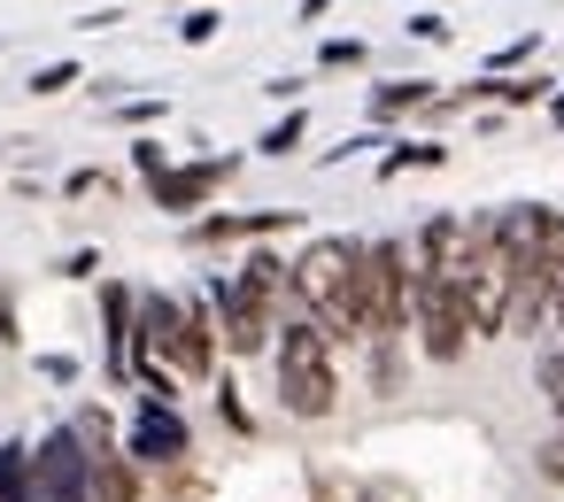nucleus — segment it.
<instances>
[{"mask_svg": "<svg viewBox=\"0 0 564 502\" xmlns=\"http://www.w3.org/2000/svg\"><path fill=\"white\" fill-rule=\"evenodd\" d=\"M271 286H256V279H232V286H217V317H225V340L240 348V356H256V348H271V332H279V317H271Z\"/></svg>", "mask_w": 564, "mask_h": 502, "instance_id": "6", "label": "nucleus"}, {"mask_svg": "<svg viewBox=\"0 0 564 502\" xmlns=\"http://www.w3.org/2000/svg\"><path fill=\"white\" fill-rule=\"evenodd\" d=\"M325 9H333V0H302V24H317Z\"/></svg>", "mask_w": 564, "mask_h": 502, "instance_id": "21", "label": "nucleus"}, {"mask_svg": "<svg viewBox=\"0 0 564 502\" xmlns=\"http://www.w3.org/2000/svg\"><path fill=\"white\" fill-rule=\"evenodd\" d=\"M132 456H140V463H171V456H186V425H178V410L148 402L140 425H132Z\"/></svg>", "mask_w": 564, "mask_h": 502, "instance_id": "8", "label": "nucleus"}, {"mask_svg": "<svg viewBox=\"0 0 564 502\" xmlns=\"http://www.w3.org/2000/svg\"><path fill=\"white\" fill-rule=\"evenodd\" d=\"M132 163H140L148 178H171V163H163V140H140V148H132Z\"/></svg>", "mask_w": 564, "mask_h": 502, "instance_id": "20", "label": "nucleus"}, {"mask_svg": "<svg viewBox=\"0 0 564 502\" xmlns=\"http://www.w3.org/2000/svg\"><path fill=\"white\" fill-rule=\"evenodd\" d=\"M356 302H364V332L371 340H394L417 309V263L402 240H371L356 248Z\"/></svg>", "mask_w": 564, "mask_h": 502, "instance_id": "2", "label": "nucleus"}, {"mask_svg": "<svg viewBox=\"0 0 564 502\" xmlns=\"http://www.w3.org/2000/svg\"><path fill=\"white\" fill-rule=\"evenodd\" d=\"M0 502H47L40 494V471H32V448H0Z\"/></svg>", "mask_w": 564, "mask_h": 502, "instance_id": "12", "label": "nucleus"}, {"mask_svg": "<svg viewBox=\"0 0 564 502\" xmlns=\"http://www.w3.org/2000/svg\"><path fill=\"white\" fill-rule=\"evenodd\" d=\"M32 471H40V494H47V502H94V456H86L78 425L47 433L40 456H32Z\"/></svg>", "mask_w": 564, "mask_h": 502, "instance_id": "5", "label": "nucleus"}, {"mask_svg": "<svg viewBox=\"0 0 564 502\" xmlns=\"http://www.w3.org/2000/svg\"><path fill=\"white\" fill-rule=\"evenodd\" d=\"M101 309H109V371H117V379H132V348H140V325H132V317H140V302H132L124 286H109V294H101Z\"/></svg>", "mask_w": 564, "mask_h": 502, "instance_id": "9", "label": "nucleus"}, {"mask_svg": "<svg viewBox=\"0 0 564 502\" xmlns=\"http://www.w3.org/2000/svg\"><path fill=\"white\" fill-rule=\"evenodd\" d=\"M317 63H325V70H356V63H364V40H325Z\"/></svg>", "mask_w": 564, "mask_h": 502, "instance_id": "17", "label": "nucleus"}, {"mask_svg": "<svg viewBox=\"0 0 564 502\" xmlns=\"http://www.w3.org/2000/svg\"><path fill=\"white\" fill-rule=\"evenodd\" d=\"M556 317H564V302H556Z\"/></svg>", "mask_w": 564, "mask_h": 502, "instance_id": "23", "label": "nucleus"}, {"mask_svg": "<svg viewBox=\"0 0 564 502\" xmlns=\"http://www.w3.org/2000/svg\"><path fill=\"white\" fill-rule=\"evenodd\" d=\"M417 340L433 363H456L464 340H471V309H464V286L448 279H417Z\"/></svg>", "mask_w": 564, "mask_h": 502, "instance_id": "4", "label": "nucleus"}, {"mask_svg": "<svg viewBox=\"0 0 564 502\" xmlns=\"http://www.w3.org/2000/svg\"><path fill=\"white\" fill-rule=\"evenodd\" d=\"M417 101H433V86H425V78H394V86L371 94V117H402V109H417Z\"/></svg>", "mask_w": 564, "mask_h": 502, "instance_id": "14", "label": "nucleus"}, {"mask_svg": "<svg viewBox=\"0 0 564 502\" xmlns=\"http://www.w3.org/2000/svg\"><path fill=\"white\" fill-rule=\"evenodd\" d=\"M549 117H556V124H564V94H556V101H549Z\"/></svg>", "mask_w": 564, "mask_h": 502, "instance_id": "22", "label": "nucleus"}, {"mask_svg": "<svg viewBox=\"0 0 564 502\" xmlns=\"http://www.w3.org/2000/svg\"><path fill=\"white\" fill-rule=\"evenodd\" d=\"M225 178H232V155H217V163H186V171L155 178V209H202Z\"/></svg>", "mask_w": 564, "mask_h": 502, "instance_id": "7", "label": "nucleus"}, {"mask_svg": "<svg viewBox=\"0 0 564 502\" xmlns=\"http://www.w3.org/2000/svg\"><path fill=\"white\" fill-rule=\"evenodd\" d=\"M279 394L294 417H325L340 379H333V340L310 325V317H286L279 325Z\"/></svg>", "mask_w": 564, "mask_h": 502, "instance_id": "3", "label": "nucleus"}, {"mask_svg": "<svg viewBox=\"0 0 564 502\" xmlns=\"http://www.w3.org/2000/svg\"><path fill=\"white\" fill-rule=\"evenodd\" d=\"M302 132H310V117H302V109H286V117L263 132V155H294V148H302Z\"/></svg>", "mask_w": 564, "mask_h": 502, "instance_id": "16", "label": "nucleus"}, {"mask_svg": "<svg viewBox=\"0 0 564 502\" xmlns=\"http://www.w3.org/2000/svg\"><path fill=\"white\" fill-rule=\"evenodd\" d=\"M441 155H448V148H433V140H402V148H394L379 171H387V178H402V171H433Z\"/></svg>", "mask_w": 564, "mask_h": 502, "instance_id": "15", "label": "nucleus"}, {"mask_svg": "<svg viewBox=\"0 0 564 502\" xmlns=\"http://www.w3.org/2000/svg\"><path fill=\"white\" fill-rule=\"evenodd\" d=\"M294 302L325 340H371L364 332V302H356V248L348 240H317L294 263Z\"/></svg>", "mask_w": 564, "mask_h": 502, "instance_id": "1", "label": "nucleus"}, {"mask_svg": "<svg viewBox=\"0 0 564 502\" xmlns=\"http://www.w3.org/2000/svg\"><path fill=\"white\" fill-rule=\"evenodd\" d=\"M186 379H209V363H217V332H209V309H194L186 302V325H178V356H171Z\"/></svg>", "mask_w": 564, "mask_h": 502, "instance_id": "10", "label": "nucleus"}, {"mask_svg": "<svg viewBox=\"0 0 564 502\" xmlns=\"http://www.w3.org/2000/svg\"><path fill=\"white\" fill-rule=\"evenodd\" d=\"M63 86H78V63H47V70L32 78V94H63Z\"/></svg>", "mask_w": 564, "mask_h": 502, "instance_id": "19", "label": "nucleus"}, {"mask_svg": "<svg viewBox=\"0 0 564 502\" xmlns=\"http://www.w3.org/2000/svg\"><path fill=\"white\" fill-rule=\"evenodd\" d=\"M294 225V209H256V217H202L194 240H248V232H279Z\"/></svg>", "mask_w": 564, "mask_h": 502, "instance_id": "11", "label": "nucleus"}, {"mask_svg": "<svg viewBox=\"0 0 564 502\" xmlns=\"http://www.w3.org/2000/svg\"><path fill=\"white\" fill-rule=\"evenodd\" d=\"M132 487H140L132 463H124L117 448H101V456H94V502H132Z\"/></svg>", "mask_w": 564, "mask_h": 502, "instance_id": "13", "label": "nucleus"}, {"mask_svg": "<svg viewBox=\"0 0 564 502\" xmlns=\"http://www.w3.org/2000/svg\"><path fill=\"white\" fill-rule=\"evenodd\" d=\"M217 24H225V17H209V9H194V17L178 24V40H186V47H202V40H217Z\"/></svg>", "mask_w": 564, "mask_h": 502, "instance_id": "18", "label": "nucleus"}]
</instances>
